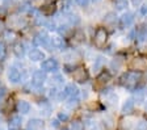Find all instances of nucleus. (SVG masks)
<instances>
[{"mask_svg": "<svg viewBox=\"0 0 147 130\" xmlns=\"http://www.w3.org/2000/svg\"><path fill=\"white\" fill-rule=\"evenodd\" d=\"M139 79H141V74H138L135 71H129L121 77V83L125 88L133 91L137 87V83L139 82Z\"/></svg>", "mask_w": 147, "mask_h": 130, "instance_id": "1", "label": "nucleus"}, {"mask_svg": "<svg viewBox=\"0 0 147 130\" xmlns=\"http://www.w3.org/2000/svg\"><path fill=\"white\" fill-rule=\"evenodd\" d=\"M26 22H28L26 17H24V16H21V15H15V16L8 17V24H9V26L13 29L24 28L25 25H26Z\"/></svg>", "mask_w": 147, "mask_h": 130, "instance_id": "2", "label": "nucleus"}, {"mask_svg": "<svg viewBox=\"0 0 147 130\" xmlns=\"http://www.w3.org/2000/svg\"><path fill=\"white\" fill-rule=\"evenodd\" d=\"M137 130H147V122L146 121H139L137 124Z\"/></svg>", "mask_w": 147, "mask_h": 130, "instance_id": "35", "label": "nucleus"}, {"mask_svg": "<svg viewBox=\"0 0 147 130\" xmlns=\"http://www.w3.org/2000/svg\"><path fill=\"white\" fill-rule=\"evenodd\" d=\"M4 54H5V47H4L3 42H0V58H3Z\"/></svg>", "mask_w": 147, "mask_h": 130, "instance_id": "39", "label": "nucleus"}, {"mask_svg": "<svg viewBox=\"0 0 147 130\" xmlns=\"http://www.w3.org/2000/svg\"><path fill=\"white\" fill-rule=\"evenodd\" d=\"M58 120L62 121V122H64V121L68 120V115L67 113H64V112H59L58 113Z\"/></svg>", "mask_w": 147, "mask_h": 130, "instance_id": "36", "label": "nucleus"}, {"mask_svg": "<svg viewBox=\"0 0 147 130\" xmlns=\"http://www.w3.org/2000/svg\"><path fill=\"white\" fill-rule=\"evenodd\" d=\"M46 46L49 47L47 50H57V49L63 50L64 47H66V42H64V40L61 37H53L49 40V42H47Z\"/></svg>", "mask_w": 147, "mask_h": 130, "instance_id": "6", "label": "nucleus"}, {"mask_svg": "<svg viewBox=\"0 0 147 130\" xmlns=\"http://www.w3.org/2000/svg\"><path fill=\"white\" fill-rule=\"evenodd\" d=\"M17 110L20 112L21 115H28V113L30 112V104L28 101L21 100V101H18V104H17Z\"/></svg>", "mask_w": 147, "mask_h": 130, "instance_id": "17", "label": "nucleus"}, {"mask_svg": "<svg viewBox=\"0 0 147 130\" xmlns=\"http://www.w3.org/2000/svg\"><path fill=\"white\" fill-rule=\"evenodd\" d=\"M117 21V13L116 12H108L104 16V22L107 25H113Z\"/></svg>", "mask_w": 147, "mask_h": 130, "instance_id": "19", "label": "nucleus"}, {"mask_svg": "<svg viewBox=\"0 0 147 130\" xmlns=\"http://www.w3.org/2000/svg\"><path fill=\"white\" fill-rule=\"evenodd\" d=\"M13 53L16 54L17 58H22L25 55V45L24 43H16L13 47Z\"/></svg>", "mask_w": 147, "mask_h": 130, "instance_id": "18", "label": "nucleus"}, {"mask_svg": "<svg viewBox=\"0 0 147 130\" xmlns=\"http://www.w3.org/2000/svg\"><path fill=\"white\" fill-rule=\"evenodd\" d=\"M104 63H105L104 57H97V58L95 59V65H93V71L97 72L98 70H100V68H102Z\"/></svg>", "mask_w": 147, "mask_h": 130, "instance_id": "24", "label": "nucleus"}, {"mask_svg": "<svg viewBox=\"0 0 147 130\" xmlns=\"http://www.w3.org/2000/svg\"><path fill=\"white\" fill-rule=\"evenodd\" d=\"M8 79H9V82H11V83H13V84L18 83V82H21V79H22L21 71H20L16 66L9 67V70H8Z\"/></svg>", "mask_w": 147, "mask_h": 130, "instance_id": "8", "label": "nucleus"}, {"mask_svg": "<svg viewBox=\"0 0 147 130\" xmlns=\"http://www.w3.org/2000/svg\"><path fill=\"white\" fill-rule=\"evenodd\" d=\"M0 130H3V129H1V127H0Z\"/></svg>", "mask_w": 147, "mask_h": 130, "instance_id": "46", "label": "nucleus"}, {"mask_svg": "<svg viewBox=\"0 0 147 130\" xmlns=\"http://www.w3.org/2000/svg\"><path fill=\"white\" fill-rule=\"evenodd\" d=\"M9 130H17L16 127H9Z\"/></svg>", "mask_w": 147, "mask_h": 130, "instance_id": "44", "label": "nucleus"}, {"mask_svg": "<svg viewBox=\"0 0 147 130\" xmlns=\"http://www.w3.org/2000/svg\"><path fill=\"white\" fill-rule=\"evenodd\" d=\"M121 66H122V58H116L110 62V68H112V71L113 72L118 71L119 68H121Z\"/></svg>", "mask_w": 147, "mask_h": 130, "instance_id": "22", "label": "nucleus"}, {"mask_svg": "<svg viewBox=\"0 0 147 130\" xmlns=\"http://www.w3.org/2000/svg\"><path fill=\"white\" fill-rule=\"evenodd\" d=\"M131 67L134 70H146L147 68V61L143 58H135L131 62Z\"/></svg>", "mask_w": 147, "mask_h": 130, "instance_id": "15", "label": "nucleus"}, {"mask_svg": "<svg viewBox=\"0 0 147 130\" xmlns=\"http://www.w3.org/2000/svg\"><path fill=\"white\" fill-rule=\"evenodd\" d=\"M133 110H134V100H133V99H127L125 102H123L121 112H122L123 115H130Z\"/></svg>", "mask_w": 147, "mask_h": 130, "instance_id": "16", "label": "nucleus"}, {"mask_svg": "<svg viewBox=\"0 0 147 130\" xmlns=\"http://www.w3.org/2000/svg\"><path fill=\"white\" fill-rule=\"evenodd\" d=\"M58 67H59V65L54 58L45 59V61H42V63H41V70H43L45 72H55L58 70Z\"/></svg>", "mask_w": 147, "mask_h": 130, "instance_id": "5", "label": "nucleus"}, {"mask_svg": "<svg viewBox=\"0 0 147 130\" xmlns=\"http://www.w3.org/2000/svg\"><path fill=\"white\" fill-rule=\"evenodd\" d=\"M58 125H59V120H58V118H55V120H53V121H51V126L57 127Z\"/></svg>", "mask_w": 147, "mask_h": 130, "instance_id": "41", "label": "nucleus"}, {"mask_svg": "<svg viewBox=\"0 0 147 130\" xmlns=\"http://www.w3.org/2000/svg\"><path fill=\"white\" fill-rule=\"evenodd\" d=\"M5 92H7L5 88H4V87H0V99H3L4 95H5Z\"/></svg>", "mask_w": 147, "mask_h": 130, "instance_id": "40", "label": "nucleus"}, {"mask_svg": "<svg viewBox=\"0 0 147 130\" xmlns=\"http://www.w3.org/2000/svg\"><path fill=\"white\" fill-rule=\"evenodd\" d=\"M58 95H59V91L57 90V88L50 90V97H58Z\"/></svg>", "mask_w": 147, "mask_h": 130, "instance_id": "37", "label": "nucleus"}, {"mask_svg": "<svg viewBox=\"0 0 147 130\" xmlns=\"http://www.w3.org/2000/svg\"><path fill=\"white\" fill-rule=\"evenodd\" d=\"M129 5V0H114L116 11H125Z\"/></svg>", "mask_w": 147, "mask_h": 130, "instance_id": "21", "label": "nucleus"}, {"mask_svg": "<svg viewBox=\"0 0 147 130\" xmlns=\"http://www.w3.org/2000/svg\"><path fill=\"white\" fill-rule=\"evenodd\" d=\"M71 130H84V125L82 122H79V121H75L71 125Z\"/></svg>", "mask_w": 147, "mask_h": 130, "instance_id": "30", "label": "nucleus"}, {"mask_svg": "<svg viewBox=\"0 0 147 130\" xmlns=\"http://www.w3.org/2000/svg\"><path fill=\"white\" fill-rule=\"evenodd\" d=\"M64 95H66V97H76L78 95H79V90H78V87L75 86V84H67V86L64 87L63 90Z\"/></svg>", "mask_w": 147, "mask_h": 130, "instance_id": "14", "label": "nucleus"}, {"mask_svg": "<svg viewBox=\"0 0 147 130\" xmlns=\"http://www.w3.org/2000/svg\"><path fill=\"white\" fill-rule=\"evenodd\" d=\"M119 21H121V25H122L123 28H129V26H131L135 21V16L133 12H125L121 17H119Z\"/></svg>", "mask_w": 147, "mask_h": 130, "instance_id": "10", "label": "nucleus"}, {"mask_svg": "<svg viewBox=\"0 0 147 130\" xmlns=\"http://www.w3.org/2000/svg\"><path fill=\"white\" fill-rule=\"evenodd\" d=\"M74 3L76 4L78 7H80V8H87L92 1L91 0H74Z\"/></svg>", "mask_w": 147, "mask_h": 130, "instance_id": "29", "label": "nucleus"}, {"mask_svg": "<svg viewBox=\"0 0 147 130\" xmlns=\"http://www.w3.org/2000/svg\"><path fill=\"white\" fill-rule=\"evenodd\" d=\"M108 40V33L104 28H98L95 33V45L96 47H102L105 46Z\"/></svg>", "mask_w": 147, "mask_h": 130, "instance_id": "3", "label": "nucleus"}, {"mask_svg": "<svg viewBox=\"0 0 147 130\" xmlns=\"http://www.w3.org/2000/svg\"><path fill=\"white\" fill-rule=\"evenodd\" d=\"M61 83H63V77L61 75H54L51 77V84H61Z\"/></svg>", "mask_w": 147, "mask_h": 130, "instance_id": "33", "label": "nucleus"}, {"mask_svg": "<svg viewBox=\"0 0 147 130\" xmlns=\"http://www.w3.org/2000/svg\"><path fill=\"white\" fill-rule=\"evenodd\" d=\"M43 125L45 124L41 118H32L26 124V130H42Z\"/></svg>", "mask_w": 147, "mask_h": 130, "instance_id": "12", "label": "nucleus"}, {"mask_svg": "<svg viewBox=\"0 0 147 130\" xmlns=\"http://www.w3.org/2000/svg\"><path fill=\"white\" fill-rule=\"evenodd\" d=\"M72 77H74V80L78 82V83H86L87 79H88V72L82 67L76 68V70L72 72Z\"/></svg>", "mask_w": 147, "mask_h": 130, "instance_id": "11", "label": "nucleus"}, {"mask_svg": "<svg viewBox=\"0 0 147 130\" xmlns=\"http://www.w3.org/2000/svg\"><path fill=\"white\" fill-rule=\"evenodd\" d=\"M113 47H114V45H110V46H109V47H108V50H107V53H108V54H112V53H113V50H112V49H113Z\"/></svg>", "mask_w": 147, "mask_h": 130, "instance_id": "42", "label": "nucleus"}, {"mask_svg": "<svg viewBox=\"0 0 147 130\" xmlns=\"http://www.w3.org/2000/svg\"><path fill=\"white\" fill-rule=\"evenodd\" d=\"M47 80V75L43 70H37L33 72V77H32V84L34 87H42V84Z\"/></svg>", "mask_w": 147, "mask_h": 130, "instance_id": "4", "label": "nucleus"}, {"mask_svg": "<svg viewBox=\"0 0 147 130\" xmlns=\"http://www.w3.org/2000/svg\"><path fill=\"white\" fill-rule=\"evenodd\" d=\"M29 59L32 62H42V59H45V54L38 49H33L29 51Z\"/></svg>", "mask_w": 147, "mask_h": 130, "instance_id": "13", "label": "nucleus"}, {"mask_svg": "<svg viewBox=\"0 0 147 130\" xmlns=\"http://www.w3.org/2000/svg\"><path fill=\"white\" fill-rule=\"evenodd\" d=\"M139 13L142 16H147V1H143V3L139 5Z\"/></svg>", "mask_w": 147, "mask_h": 130, "instance_id": "32", "label": "nucleus"}, {"mask_svg": "<svg viewBox=\"0 0 147 130\" xmlns=\"http://www.w3.org/2000/svg\"><path fill=\"white\" fill-rule=\"evenodd\" d=\"M70 102H67L68 108H75V106L79 104V100H78V97H70V100H68Z\"/></svg>", "mask_w": 147, "mask_h": 130, "instance_id": "31", "label": "nucleus"}, {"mask_svg": "<svg viewBox=\"0 0 147 130\" xmlns=\"http://www.w3.org/2000/svg\"><path fill=\"white\" fill-rule=\"evenodd\" d=\"M144 0H130V3H131L133 7H139L142 3H143Z\"/></svg>", "mask_w": 147, "mask_h": 130, "instance_id": "38", "label": "nucleus"}, {"mask_svg": "<svg viewBox=\"0 0 147 130\" xmlns=\"http://www.w3.org/2000/svg\"><path fill=\"white\" fill-rule=\"evenodd\" d=\"M146 95H147V91H146Z\"/></svg>", "mask_w": 147, "mask_h": 130, "instance_id": "47", "label": "nucleus"}, {"mask_svg": "<svg viewBox=\"0 0 147 130\" xmlns=\"http://www.w3.org/2000/svg\"><path fill=\"white\" fill-rule=\"evenodd\" d=\"M5 38H7V41L11 42V41H13L16 38V33L15 32H11V30H7L5 32Z\"/></svg>", "mask_w": 147, "mask_h": 130, "instance_id": "34", "label": "nucleus"}, {"mask_svg": "<svg viewBox=\"0 0 147 130\" xmlns=\"http://www.w3.org/2000/svg\"><path fill=\"white\" fill-rule=\"evenodd\" d=\"M92 3H97V1H100V0H91Z\"/></svg>", "mask_w": 147, "mask_h": 130, "instance_id": "43", "label": "nucleus"}, {"mask_svg": "<svg viewBox=\"0 0 147 130\" xmlns=\"http://www.w3.org/2000/svg\"><path fill=\"white\" fill-rule=\"evenodd\" d=\"M55 12H57V5H55V3H53V1L43 4L40 8V13L42 16H45V17H50V16H53Z\"/></svg>", "mask_w": 147, "mask_h": 130, "instance_id": "9", "label": "nucleus"}, {"mask_svg": "<svg viewBox=\"0 0 147 130\" xmlns=\"http://www.w3.org/2000/svg\"><path fill=\"white\" fill-rule=\"evenodd\" d=\"M70 26H71L70 24H67V22H64V24L58 25V28H57V30H58L59 33L62 34V36H66V34H67L68 32L71 30V28H70Z\"/></svg>", "mask_w": 147, "mask_h": 130, "instance_id": "25", "label": "nucleus"}, {"mask_svg": "<svg viewBox=\"0 0 147 130\" xmlns=\"http://www.w3.org/2000/svg\"><path fill=\"white\" fill-rule=\"evenodd\" d=\"M20 125H21V117H20V116H15V117H12L11 121H9V127H16V129H18Z\"/></svg>", "mask_w": 147, "mask_h": 130, "instance_id": "26", "label": "nucleus"}, {"mask_svg": "<svg viewBox=\"0 0 147 130\" xmlns=\"http://www.w3.org/2000/svg\"><path fill=\"white\" fill-rule=\"evenodd\" d=\"M117 101H118V97H117V95H114L113 92L108 93L107 97H105V102H107L108 105H110V106L117 105Z\"/></svg>", "mask_w": 147, "mask_h": 130, "instance_id": "20", "label": "nucleus"}, {"mask_svg": "<svg viewBox=\"0 0 147 130\" xmlns=\"http://www.w3.org/2000/svg\"><path fill=\"white\" fill-rule=\"evenodd\" d=\"M62 130H68V129H66V127H63V129H62Z\"/></svg>", "mask_w": 147, "mask_h": 130, "instance_id": "45", "label": "nucleus"}, {"mask_svg": "<svg viewBox=\"0 0 147 130\" xmlns=\"http://www.w3.org/2000/svg\"><path fill=\"white\" fill-rule=\"evenodd\" d=\"M16 3H17V0H0V7H4L8 9L9 7L15 5Z\"/></svg>", "mask_w": 147, "mask_h": 130, "instance_id": "28", "label": "nucleus"}, {"mask_svg": "<svg viewBox=\"0 0 147 130\" xmlns=\"http://www.w3.org/2000/svg\"><path fill=\"white\" fill-rule=\"evenodd\" d=\"M134 100L138 102V104H142V102L144 101V91L138 90L137 92H135V95H134Z\"/></svg>", "mask_w": 147, "mask_h": 130, "instance_id": "27", "label": "nucleus"}, {"mask_svg": "<svg viewBox=\"0 0 147 130\" xmlns=\"http://www.w3.org/2000/svg\"><path fill=\"white\" fill-rule=\"evenodd\" d=\"M138 42H147V28H142L141 30L137 33V37Z\"/></svg>", "mask_w": 147, "mask_h": 130, "instance_id": "23", "label": "nucleus"}, {"mask_svg": "<svg viewBox=\"0 0 147 130\" xmlns=\"http://www.w3.org/2000/svg\"><path fill=\"white\" fill-rule=\"evenodd\" d=\"M49 40H50V37H49V34H47V32L41 30V32H38V33L34 36L33 43L34 45H37V46H46L47 42H49Z\"/></svg>", "mask_w": 147, "mask_h": 130, "instance_id": "7", "label": "nucleus"}]
</instances>
